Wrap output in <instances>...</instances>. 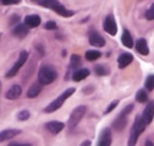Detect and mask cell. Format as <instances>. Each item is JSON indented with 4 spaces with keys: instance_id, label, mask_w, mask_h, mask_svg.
<instances>
[{
    "instance_id": "23",
    "label": "cell",
    "mask_w": 154,
    "mask_h": 146,
    "mask_svg": "<svg viewBox=\"0 0 154 146\" xmlns=\"http://www.w3.org/2000/svg\"><path fill=\"white\" fill-rule=\"evenodd\" d=\"M94 73H96L97 75L104 77V75H108V74L110 73V70H109L105 65H96V66H94Z\"/></svg>"
},
{
    "instance_id": "17",
    "label": "cell",
    "mask_w": 154,
    "mask_h": 146,
    "mask_svg": "<svg viewBox=\"0 0 154 146\" xmlns=\"http://www.w3.org/2000/svg\"><path fill=\"white\" fill-rule=\"evenodd\" d=\"M22 131L20 129H16V128H12V129H5L2 132H0V143L1 141H5V140H10L12 138H14L16 135L20 134Z\"/></svg>"
},
{
    "instance_id": "19",
    "label": "cell",
    "mask_w": 154,
    "mask_h": 146,
    "mask_svg": "<svg viewBox=\"0 0 154 146\" xmlns=\"http://www.w3.org/2000/svg\"><path fill=\"white\" fill-rule=\"evenodd\" d=\"M136 50L141 54V55H148L149 53V48H148V44H147V41L145 38H139L136 41Z\"/></svg>"
},
{
    "instance_id": "29",
    "label": "cell",
    "mask_w": 154,
    "mask_h": 146,
    "mask_svg": "<svg viewBox=\"0 0 154 146\" xmlns=\"http://www.w3.org/2000/svg\"><path fill=\"white\" fill-rule=\"evenodd\" d=\"M44 28H45L47 30H56V29H57V24H56V22H54V21H48V22L45 23Z\"/></svg>"
},
{
    "instance_id": "33",
    "label": "cell",
    "mask_w": 154,
    "mask_h": 146,
    "mask_svg": "<svg viewBox=\"0 0 154 146\" xmlns=\"http://www.w3.org/2000/svg\"><path fill=\"white\" fill-rule=\"evenodd\" d=\"M10 146H31V144H26V143H10Z\"/></svg>"
},
{
    "instance_id": "3",
    "label": "cell",
    "mask_w": 154,
    "mask_h": 146,
    "mask_svg": "<svg viewBox=\"0 0 154 146\" xmlns=\"http://www.w3.org/2000/svg\"><path fill=\"white\" fill-rule=\"evenodd\" d=\"M57 78L56 70L50 65H43L38 70V81L42 85H49Z\"/></svg>"
},
{
    "instance_id": "7",
    "label": "cell",
    "mask_w": 154,
    "mask_h": 146,
    "mask_svg": "<svg viewBox=\"0 0 154 146\" xmlns=\"http://www.w3.org/2000/svg\"><path fill=\"white\" fill-rule=\"evenodd\" d=\"M88 42L91 46L96 47V48H102L105 46V40L98 31L96 30H91L88 33Z\"/></svg>"
},
{
    "instance_id": "9",
    "label": "cell",
    "mask_w": 154,
    "mask_h": 146,
    "mask_svg": "<svg viewBox=\"0 0 154 146\" xmlns=\"http://www.w3.org/2000/svg\"><path fill=\"white\" fill-rule=\"evenodd\" d=\"M44 127L51 134H59L65 128V123L61 122V121H49L44 125Z\"/></svg>"
},
{
    "instance_id": "21",
    "label": "cell",
    "mask_w": 154,
    "mask_h": 146,
    "mask_svg": "<svg viewBox=\"0 0 154 146\" xmlns=\"http://www.w3.org/2000/svg\"><path fill=\"white\" fill-rule=\"evenodd\" d=\"M122 43H123V46L125 47V48H133V46H134V41H133V37L130 35V33H129V30H127V29H124L123 30V33H122Z\"/></svg>"
},
{
    "instance_id": "34",
    "label": "cell",
    "mask_w": 154,
    "mask_h": 146,
    "mask_svg": "<svg viewBox=\"0 0 154 146\" xmlns=\"http://www.w3.org/2000/svg\"><path fill=\"white\" fill-rule=\"evenodd\" d=\"M0 2L2 5H11L12 4V0H0Z\"/></svg>"
},
{
    "instance_id": "4",
    "label": "cell",
    "mask_w": 154,
    "mask_h": 146,
    "mask_svg": "<svg viewBox=\"0 0 154 146\" xmlns=\"http://www.w3.org/2000/svg\"><path fill=\"white\" fill-rule=\"evenodd\" d=\"M74 92H75V87H69V89H67L66 91H63L56 100H54L51 103H49V104L44 108V113L50 114V113H54V111H56L57 109H60V108L63 106L65 101H66L67 98H69Z\"/></svg>"
},
{
    "instance_id": "2",
    "label": "cell",
    "mask_w": 154,
    "mask_h": 146,
    "mask_svg": "<svg viewBox=\"0 0 154 146\" xmlns=\"http://www.w3.org/2000/svg\"><path fill=\"white\" fill-rule=\"evenodd\" d=\"M146 121L143 119L142 115H137L135 117V121H134V125L131 127V131H130V135H129V140H128V145L129 146H134L136 144L139 137L145 132L146 129Z\"/></svg>"
},
{
    "instance_id": "16",
    "label": "cell",
    "mask_w": 154,
    "mask_h": 146,
    "mask_svg": "<svg viewBox=\"0 0 154 146\" xmlns=\"http://www.w3.org/2000/svg\"><path fill=\"white\" fill-rule=\"evenodd\" d=\"M24 23L30 28V29H35L41 24V17L38 14H29L24 18Z\"/></svg>"
},
{
    "instance_id": "25",
    "label": "cell",
    "mask_w": 154,
    "mask_h": 146,
    "mask_svg": "<svg viewBox=\"0 0 154 146\" xmlns=\"http://www.w3.org/2000/svg\"><path fill=\"white\" fill-rule=\"evenodd\" d=\"M80 65H81V58L78 54H72V56H71V68L72 70H78Z\"/></svg>"
},
{
    "instance_id": "27",
    "label": "cell",
    "mask_w": 154,
    "mask_h": 146,
    "mask_svg": "<svg viewBox=\"0 0 154 146\" xmlns=\"http://www.w3.org/2000/svg\"><path fill=\"white\" fill-rule=\"evenodd\" d=\"M29 117H30V113L28 110H22L17 115V119L19 121H26V120H29Z\"/></svg>"
},
{
    "instance_id": "38",
    "label": "cell",
    "mask_w": 154,
    "mask_h": 146,
    "mask_svg": "<svg viewBox=\"0 0 154 146\" xmlns=\"http://www.w3.org/2000/svg\"><path fill=\"white\" fill-rule=\"evenodd\" d=\"M0 91H1V83H0Z\"/></svg>"
},
{
    "instance_id": "15",
    "label": "cell",
    "mask_w": 154,
    "mask_h": 146,
    "mask_svg": "<svg viewBox=\"0 0 154 146\" xmlns=\"http://www.w3.org/2000/svg\"><path fill=\"white\" fill-rule=\"evenodd\" d=\"M20 95H22V87L19 86V85H12L7 91H6V94H5V97L7 98V100H11V101H13V100H17V98H19L20 97Z\"/></svg>"
},
{
    "instance_id": "39",
    "label": "cell",
    "mask_w": 154,
    "mask_h": 146,
    "mask_svg": "<svg viewBox=\"0 0 154 146\" xmlns=\"http://www.w3.org/2000/svg\"><path fill=\"white\" fill-rule=\"evenodd\" d=\"M0 37H1V34H0Z\"/></svg>"
},
{
    "instance_id": "1",
    "label": "cell",
    "mask_w": 154,
    "mask_h": 146,
    "mask_svg": "<svg viewBox=\"0 0 154 146\" xmlns=\"http://www.w3.org/2000/svg\"><path fill=\"white\" fill-rule=\"evenodd\" d=\"M38 4L41 6L45 7V8H49V10H53L55 11L57 14H60L61 17H65V18H69L72 16H74V11L72 10H68L66 8L60 1L57 0H39Z\"/></svg>"
},
{
    "instance_id": "37",
    "label": "cell",
    "mask_w": 154,
    "mask_h": 146,
    "mask_svg": "<svg viewBox=\"0 0 154 146\" xmlns=\"http://www.w3.org/2000/svg\"><path fill=\"white\" fill-rule=\"evenodd\" d=\"M145 145H149V146H153V143H151V141H147Z\"/></svg>"
},
{
    "instance_id": "26",
    "label": "cell",
    "mask_w": 154,
    "mask_h": 146,
    "mask_svg": "<svg viewBox=\"0 0 154 146\" xmlns=\"http://www.w3.org/2000/svg\"><path fill=\"white\" fill-rule=\"evenodd\" d=\"M145 87L148 90V91H152L154 90V74H151L146 78V81H145Z\"/></svg>"
},
{
    "instance_id": "5",
    "label": "cell",
    "mask_w": 154,
    "mask_h": 146,
    "mask_svg": "<svg viewBox=\"0 0 154 146\" xmlns=\"http://www.w3.org/2000/svg\"><path fill=\"white\" fill-rule=\"evenodd\" d=\"M28 58H29V53H28L26 50H22L20 54H19L18 60H17V61L14 62V65L7 71V73L5 74V77H6V78H12V77H14L17 73L19 72V70L25 65Z\"/></svg>"
},
{
    "instance_id": "35",
    "label": "cell",
    "mask_w": 154,
    "mask_h": 146,
    "mask_svg": "<svg viewBox=\"0 0 154 146\" xmlns=\"http://www.w3.org/2000/svg\"><path fill=\"white\" fill-rule=\"evenodd\" d=\"M87 145H91V141L90 140H85L84 143H81V146H87Z\"/></svg>"
},
{
    "instance_id": "31",
    "label": "cell",
    "mask_w": 154,
    "mask_h": 146,
    "mask_svg": "<svg viewBox=\"0 0 154 146\" xmlns=\"http://www.w3.org/2000/svg\"><path fill=\"white\" fill-rule=\"evenodd\" d=\"M133 109H134V104H129V106H127V107H124L123 109H122V111L119 113V114H122V115H125V116H128L131 111H133Z\"/></svg>"
},
{
    "instance_id": "22",
    "label": "cell",
    "mask_w": 154,
    "mask_h": 146,
    "mask_svg": "<svg viewBox=\"0 0 154 146\" xmlns=\"http://www.w3.org/2000/svg\"><path fill=\"white\" fill-rule=\"evenodd\" d=\"M100 56H102V53L98 52V50H94V49L87 50V52L85 53V58H86L87 61H96V60H98Z\"/></svg>"
},
{
    "instance_id": "12",
    "label": "cell",
    "mask_w": 154,
    "mask_h": 146,
    "mask_svg": "<svg viewBox=\"0 0 154 146\" xmlns=\"http://www.w3.org/2000/svg\"><path fill=\"white\" fill-rule=\"evenodd\" d=\"M128 125V119L125 115H122L119 114L117 117L115 119V121L112 122V128L117 131V132H122Z\"/></svg>"
},
{
    "instance_id": "20",
    "label": "cell",
    "mask_w": 154,
    "mask_h": 146,
    "mask_svg": "<svg viewBox=\"0 0 154 146\" xmlns=\"http://www.w3.org/2000/svg\"><path fill=\"white\" fill-rule=\"evenodd\" d=\"M88 75H90V70L88 68H78L74 71L72 78H73L74 81H81V80L86 79Z\"/></svg>"
},
{
    "instance_id": "14",
    "label": "cell",
    "mask_w": 154,
    "mask_h": 146,
    "mask_svg": "<svg viewBox=\"0 0 154 146\" xmlns=\"http://www.w3.org/2000/svg\"><path fill=\"white\" fill-rule=\"evenodd\" d=\"M134 60V56L129 53H122L118 59H117V64H118V67L119 68H125L127 66H129Z\"/></svg>"
},
{
    "instance_id": "30",
    "label": "cell",
    "mask_w": 154,
    "mask_h": 146,
    "mask_svg": "<svg viewBox=\"0 0 154 146\" xmlns=\"http://www.w3.org/2000/svg\"><path fill=\"white\" fill-rule=\"evenodd\" d=\"M118 103H119V101H114V102H111V103L109 104V107H108V108L105 109V111H104V114H105V115L110 114V113H111V111H112V110L115 109L116 107L118 106Z\"/></svg>"
},
{
    "instance_id": "8",
    "label": "cell",
    "mask_w": 154,
    "mask_h": 146,
    "mask_svg": "<svg viewBox=\"0 0 154 146\" xmlns=\"http://www.w3.org/2000/svg\"><path fill=\"white\" fill-rule=\"evenodd\" d=\"M103 28H104L105 33H108L110 36H116V34H117V24H116V21L112 14L106 16V18L104 21V24H103Z\"/></svg>"
},
{
    "instance_id": "24",
    "label": "cell",
    "mask_w": 154,
    "mask_h": 146,
    "mask_svg": "<svg viewBox=\"0 0 154 146\" xmlns=\"http://www.w3.org/2000/svg\"><path fill=\"white\" fill-rule=\"evenodd\" d=\"M135 100L139 102V103H146L148 101V95L145 90H139L136 92V96H135Z\"/></svg>"
},
{
    "instance_id": "10",
    "label": "cell",
    "mask_w": 154,
    "mask_h": 146,
    "mask_svg": "<svg viewBox=\"0 0 154 146\" xmlns=\"http://www.w3.org/2000/svg\"><path fill=\"white\" fill-rule=\"evenodd\" d=\"M111 131L110 128H104L100 132V135L98 138V146H110L111 145Z\"/></svg>"
},
{
    "instance_id": "11",
    "label": "cell",
    "mask_w": 154,
    "mask_h": 146,
    "mask_svg": "<svg viewBox=\"0 0 154 146\" xmlns=\"http://www.w3.org/2000/svg\"><path fill=\"white\" fill-rule=\"evenodd\" d=\"M29 27L25 24V23H23V24H20V23H18V24H16L14 27H13V29H12V34L14 35V36H17L18 38H24V37L28 36V34H29Z\"/></svg>"
},
{
    "instance_id": "32",
    "label": "cell",
    "mask_w": 154,
    "mask_h": 146,
    "mask_svg": "<svg viewBox=\"0 0 154 146\" xmlns=\"http://www.w3.org/2000/svg\"><path fill=\"white\" fill-rule=\"evenodd\" d=\"M19 21V16H17V14H13L12 17H11V19H10V24H16L17 22Z\"/></svg>"
},
{
    "instance_id": "36",
    "label": "cell",
    "mask_w": 154,
    "mask_h": 146,
    "mask_svg": "<svg viewBox=\"0 0 154 146\" xmlns=\"http://www.w3.org/2000/svg\"><path fill=\"white\" fill-rule=\"evenodd\" d=\"M20 0H12V4H19Z\"/></svg>"
},
{
    "instance_id": "6",
    "label": "cell",
    "mask_w": 154,
    "mask_h": 146,
    "mask_svg": "<svg viewBox=\"0 0 154 146\" xmlns=\"http://www.w3.org/2000/svg\"><path fill=\"white\" fill-rule=\"evenodd\" d=\"M86 111H87V108L85 106H79V107H77L75 109L72 111V114H71V116L68 119V127L71 129H73L74 127H77L78 123L85 116Z\"/></svg>"
},
{
    "instance_id": "40",
    "label": "cell",
    "mask_w": 154,
    "mask_h": 146,
    "mask_svg": "<svg viewBox=\"0 0 154 146\" xmlns=\"http://www.w3.org/2000/svg\"><path fill=\"white\" fill-rule=\"evenodd\" d=\"M32 1H35V0H32Z\"/></svg>"
},
{
    "instance_id": "13",
    "label": "cell",
    "mask_w": 154,
    "mask_h": 146,
    "mask_svg": "<svg viewBox=\"0 0 154 146\" xmlns=\"http://www.w3.org/2000/svg\"><path fill=\"white\" fill-rule=\"evenodd\" d=\"M142 116L146 121L147 125H149L154 119V101H151L148 102V104L146 106V108L143 109V113H142Z\"/></svg>"
},
{
    "instance_id": "28",
    "label": "cell",
    "mask_w": 154,
    "mask_h": 146,
    "mask_svg": "<svg viewBox=\"0 0 154 146\" xmlns=\"http://www.w3.org/2000/svg\"><path fill=\"white\" fill-rule=\"evenodd\" d=\"M146 19L147 21H154V2L146 12Z\"/></svg>"
},
{
    "instance_id": "18",
    "label": "cell",
    "mask_w": 154,
    "mask_h": 146,
    "mask_svg": "<svg viewBox=\"0 0 154 146\" xmlns=\"http://www.w3.org/2000/svg\"><path fill=\"white\" fill-rule=\"evenodd\" d=\"M42 91V84L41 83H34L29 89H28V92H26V96L28 98H36L41 94Z\"/></svg>"
}]
</instances>
